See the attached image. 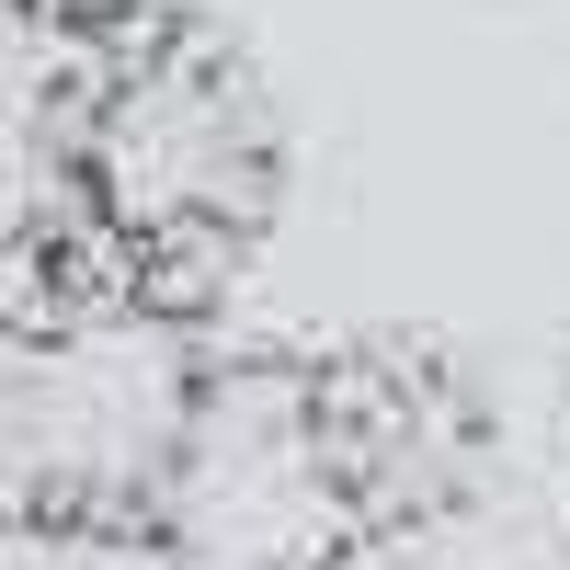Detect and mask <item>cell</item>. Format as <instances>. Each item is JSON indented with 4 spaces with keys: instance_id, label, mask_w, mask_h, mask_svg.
Listing matches in <instances>:
<instances>
[{
    "instance_id": "5b68a950",
    "label": "cell",
    "mask_w": 570,
    "mask_h": 570,
    "mask_svg": "<svg viewBox=\"0 0 570 570\" xmlns=\"http://www.w3.org/2000/svg\"><path fill=\"white\" fill-rule=\"evenodd\" d=\"M12 23H35L58 58H80V46H104L115 23H137V0H12Z\"/></svg>"
},
{
    "instance_id": "6da1fadb",
    "label": "cell",
    "mask_w": 570,
    "mask_h": 570,
    "mask_svg": "<svg viewBox=\"0 0 570 570\" xmlns=\"http://www.w3.org/2000/svg\"><path fill=\"white\" fill-rule=\"evenodd\" d=\"M206 343L171 285L115 252H35L0 274V525H137L195 422Z\"/></svg>"
},
{
    "instance_id": "7a4b0ae2",
    "label": "cell",
    "mask_w": 570,
    "mask_h": 570,
    "mask_svg": "<svg viewBox=\"0 0 570 570\" xmlns=\"http://www.w3.org/2000/svg\"><path fill=\"white\" fill-rule=\"evenodd\" d=\"M58 160L91 252H115L149 285L228 263L274 206V115L252 69L171 12H137L69 58Z\"/></svg>"
},
{
    "instance_id": "277c9868",
    "label": "cell",
    "mask_w": 570,
    "mask_h": 570,
    "mask_svg": "<svg viewBox=\"0 0 570 570\" xmlns=\"http://www.w3.org/2000/svg\"><path fill=\"white\" fill-rule=\"evenodd\" d=\"M320 376V445H331V480H343L354 525L389 537V525H434L480 491L491 468V422L468 400V376L434 354H400V343H365V354H331Z\"/></svg>"
},
{
    "instance_id": "3957f363",
    "label": "cell",
    "mask_w": 570,
    "mask_h": 570,
    "mask_svg": "<svg viewBox=\"0 0 570 570\" xmlns=\"http://www.w3.org/2000/svg\"><path fill=\"white\" fill-rule=\"evenodd\" d=\"M137 537L171 570H343L365 525L320 445V376L285 354L206 365L195 422H183Z\"/></svg>"
}]
</instances>
